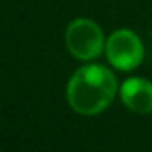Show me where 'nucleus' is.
Returning a JSON list of instances; mask_svg holds the SVG:
<instances>
[{
  "mask_svg": "<svg viewBox=\"0 0 152 152\" xmlns=\"http://www.w3.org/2000/svg\"><path fill=\"white\" fill-rule=\"evenodd\" d=\"M118 92L119 83L113 69L93 61L74 70L66 85V100L77 115L96 116L111 106Z\"/></svg>",
  "mask_w": 152,
  "mask_h": 152,
  "instance_id": "1",
  "label": "nucleus"
},
{
  "mask_svg": "<svg viewBox=\"0 0 152 152\" xmlns=\"http://www.w3.org/2000/svg\"><path fill=\"white\" fill-rule=\"evenodd\" d=\"M64 43L74 59L80 62H93L105 54L106 36L95 20L79 17L67 25Z\"/></svg>",
  "mask_w": 152,
  "mask_h": 152,
  "instance_id": "2",
  "label": "nucleus"
},
{
  "mask_svg": "<svg viewBox=\"0 0 152 152\" xmlns=\"http://www.w3.org/2000/svg\"><path fill=\"white\" fill-rule=\"evenodd\" d=\"M108 66L119 72L137 69L145 57V48L141 36L129 28H116L106 36L105 54Z\"/></svg>",
  "mask_w": 152,
  "mask_h": 152,
  "instance_id": "3",
  "label": "nucleus"
},
{
  "mask_svg": "<svg viewBox=\"0 0 152 152\" xmlns=\"http://www.w3.org/2000/svg\"><path fill=\"white\" fill-rule=\"evenodd\" d=\"M118 96L121 103L136 115L152 113V82L145 77L132 75L119 83Z\"/></svg>",
  "mask_w": 152,
  "mask_h": 152,
  "instance_id": "4",
  "label": "nucleus"
},
{
  "mask_svg": "<svg viewBox=\"0 0 152 152\" xmlns=\"http://www.w3.org/2000/svg\"><path fill=\"white\" fill-rule=\"evenodd\" d=\"M151 57H152V56H151Z\"/></svg>",
  "mask_w": 152,
  "mask_h": 152,
  "instance_id": "5",
  "label": "nucleus"
}]
</instances>
